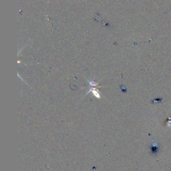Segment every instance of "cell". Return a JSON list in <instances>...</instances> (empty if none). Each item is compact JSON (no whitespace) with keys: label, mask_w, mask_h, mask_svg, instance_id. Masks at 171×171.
Instances as JSON below:
<instances>
[{"label":"cell","mask_w":171,"mask_h":171,"mask_svg":"<svg viewBox=\"0 0 171 171\" xmlns=\"http://www.w3.org/2000/svg\"><path fill=\"white\" fill-rule=\"evenodd\" d=\"M92 92L94 94V95L96 98H100V94L99 92H98V91L96 89H90V90L89 91V92Z\"/></svg>","instance_id":"cell-2"},{"label":"cell","mask_w":171,"mask_h":171,"mask_svg":"<svg viewBox=\"0 0 171 171\" xmlns=\"http://www.w3.org/2000/svg\"><path fill=\"white\" fill-rule=\"evenodd\" d=\"M159 147L158 146L157 143L154 142L151 144L150 150H151V153L153 154H157L158 152H159Z\"/></svg>","instance_id":"cell-1"}]
</instances>
